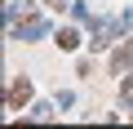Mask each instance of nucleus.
<instances>
[{
    "label": "nucleus",
    "mask_w": 133,
    "mask_h": 129,
    "mask_svg": "<svg viewBox=\"0 0 133 129\" xmlns=\"http://www.w3.org/2000/svg\"><path fill=\"white\" fill-rule=\"evenodd\" d=\"M14 36H18V40H44V36H49V18H27V22H14Z\"/></svg>",
    "instance_id": "f257e3e1"
},
{
    "label": "nucleus",
    "mask_w": 133,
    "mask_h": 129,
    "mask_svg": "<svg viewBox=\"0 0 133 129\" xmlns=\"http://www.w3.org/2000/svg\"><path fill=\"white\" fill-rule=\"evenodd\" d=\"M27 102H31V80H27V76H18V80L9 85V107H14V111H22Z\"/></svg>",
    "instance_id": "f03ea898"
},
{
    "label": "nucleus",
    "mask_w": 133,
    "mask_h": 129,
    "mask_svg": "<svg viewBox=\"0 0 133 129\" xmlns=\"http://www.w3.org/2000/svg\"><path fill=\"white\" fill-rule=\"evenodd\" d=\"M124 67H133V36H129V40H124V45H120V49L111 53V71L120 76Z\"/></svg>",
    "instance_id": "7ed1b4c3"
},
{
    "label": "nucleus",
    "mask_w": 133,
    "mask_h": 129,
    "mask_svg": "<svg viewBox=\"0 0 133 129\" xmlns=\"http://www.w3.org/2000/svg\"><path fill=\"white\" fill-rule=\"evenodd\" d=\"M76 45H80V31L76 27H62L58 31V49H76Z\"/></svg>",
    "instance_id": "20e7f679"
},
{
    "label": "nucleus",
    "mask_w": 133,
    "mask_h": 129,
    "mask_svg": "<svg viewBox=\"0 0 133 129\" xmlns=\"http://www.w3.org/2000/svg\"><path fill=\"white\" fill-rule=\"evenodd\" d=\"M120 98H124V102H133V76H124V80H120Z\"/></svg>",
    "instance_id": "39448f33"
},
{
    "label": "nucleus",
    "mask_w": 133,
    "mask_h": 129,
    "mask_svg": "<svg viewBox=\"0 0 133 129\" xmlns=\"http://www.w3.org/2000/svg\"><path fill=\"white\" fill-rule=\"evenodd\" d=\"M120 27H124V31H133V9H124V14H120Z\"/></svg>",
    "instance_id": "423d86ee"
},
{
    "label": "nucleus",
    "mask_w": 133,
    "mask_h": 129,
    "mask_svg": "<svg viewBox=\"0 0 133 129\" xmlns=\"http://www.w3.org/2000/svg\"><path fill=\"white\" fill-rule=\"evenodd\" d=\"M44 5H49V9H66V0H44Z\"/></svg>",
    "instance_id": "0eeeda50"
}]
</instances>
